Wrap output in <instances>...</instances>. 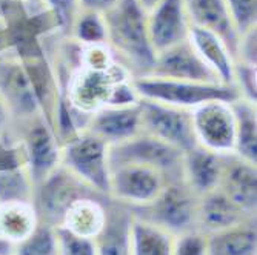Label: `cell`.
Segmentation results:
<instances>
[{"label": "cell", "instance_id": "ffe728a7", "mask_svg": "<svg viewBox=\"0 0 257 255\" xmlns=\"http://www.w3.org/2000/svg\"><path fill=\"white\" fill-rule=\"evenodd\" d=\"M108 197H82L68 207L60 226L73 234L97 238L106 221Z\"/></svg>", "mask_w": 257, "mask_h": 255}, {"label": "cell", "instance_id": "1f68e13d", "mask_svg": "<svg viewBox=\"0 0 257 255\" xmlns=\"http://www.w3.org/2000/svg\"><path fill=\"white\" fill-rule=\"evenodd\" d=\"M46 7H48L57 22L60 25V31L63 36L69 34V30L73 27V22L77 17L80 8H79V2L77 0H45Z\"/></svg>", "mask_w": 257, "mask_h": 255}, {"label": "cell", "instance_id": "8992f818", "mask_svg": "<svg viewBox=\"0 0 257 255\" xmlns=\"http://www.w3.org/2000/svg\"><path fill=\"white\" fill-rule=\"evenodd\" d=\"M109 145L86 131L62 146L60 165L89 188L108 197L109 189Z\"/></svg>", "mask_w": 257, "mask_h": 255}, {"label": "cell", "instance_id": "d590c367", "mask_svg": "<svg viewBox=\"0 0 257 255\" xmlns=\"http://www.w3.org/2000/svg\"><path fill=\"white\" fill-rule=\"evenodd\" d=\"M156 2H157V0H139V4L142 5L147 11H148L150 8H153Z\"/></svg>", "mask_w": 257, "mask_h": 255}, {"label": "cell", "instance_id": "52a82bcc", "mask_svg": "<svg viewBox=\"0 0 257 255\" xmlns=\"http://www.w3.org/2000/svg\"><path fill=\"white\" fill-rule=\"evenodd\" d=\"M232 102L213 100L191 109L196 145L220 155L236 151L237 122Z\"/></svg>", "mask_w": 257, "mask_h": 255}, {"label": "cell", "instance_id": "5bb4252c", "mask_svg": "<svg viewBox=\"0 0 257 255\" xmlns=\"http://www.w3.org/2000/svg\"><path fill=\"white\" fill-rule=\"evenodd\" d=\"M86 132L99 137L108 145L125 142L142 132L140 105L105 106L89 115L85 128Z\"/></svg>", "mask_w": 257, "mask_h": 255}, {"label": "cell", "instance_id": "2e32d148", "mask_svg": "<svg viewBox=\"0 0 257 255\" xmlns=\"http://www.w3.org/2000/svg\"><path fill=\"white\" fill-rule=\"evenodd\" d=\"M225 157L196 145L183 154L182 180L197 197L219 189Z\"/></svg>", "mask_w": 257, "mask_h": 255}, {"label": "cell", "instance_id": "83f0119b", "mask_svg": "<svg viewBox=\"0 0 257 255\" xmlns=\"http://www.w3.org/2000/svg\"><path fill=\"white\" fill-rule=\"evenodd\" d=\"M16 255H57L56 226L40 221L34 232L17 244Z\"/></svg>", "mask_w": 257, "mask_h": 255}, {"label": "cell", "instance_id": "484cf974", "mask_svg": "<svg viewBox=\"0 0 257 255\" xmlns=\"http://www.w3.org/2000/svg\"><path fill=\"white\" fill-rule=\"evenodd\" d=\"M68 36L83 46L106 45V23L103 14L79 11Z\"/></svg>", "mask_w": 257, "mask_h": 255}, {"label": "cell", "instance_id": "f1b7e54d", "mask_svg": "<svg viewBox=\"0 0 257 255\" xmlns=\"http://www.w3.org/2000/svg\"><path fill=\"white\" fill-rule=\"evenodd\" d=\"M57 255H99L96 238H86L63 226H56Z\"/></svg>", "mask_w": 257, "mask_h": 255}, {"label": "cell", "instance_id": "3957f363", "mask_svg": "<svg viewBox=\"0 0 257 255\" xmlns=\"http://www.w3.org/2000/svg\"><path fill=\"white\" fill-rule=\"evenodd\" d=\"M199 197L186 186L183 180L168 183L160 195L150 204L130 209L134 217L154 223L168 232L179 235L197 229Z\"/></svg>", "mask_w": 257, "mask_h": 255}, {"label": "cell", "instance_id": "7a4b0ae2", "mask_svg": "<svg viewBox=\"0 0 257 255\" xmlns=\"http://www.w3.org/2000/svg\"><path fill=\"white\" fill-rule=\"evenodd\" d=\"M133 88L137 97L142 100H151L188 111L213 100L236 102L242 99L234 85L182 82L154 76L133 79Z\"/></svg>", "mask_w": 257, "mask_h": 255}, {"label": "cell", "instance_id": "9a60e30c", "mask_svg": "<svg viewBox=\"0 0 257 255\" xmlns=\"http://www.w3.org/2000/svg\"><path fill=\"white\" fill-rule=\"evenodd\" d=\"M248 221H255V214L245 211L222 191L216 189L199 197L197 203V229L211 235Z\"/></svg>", "mask_w": 257, "mask_h": 255}, {"label": "cell", "instance_id": "ba28073f", "mask_svg": "<svg viewBox=\"0 0 257 255\" xmlns=\"http://www.w3.org/2000/svg\"><path fill=\"white\" fill-rule=\"evenodd\" d=\"M168 183H171L168 177L154 168L136 163L117 165L109 169L108 198L137 209L153 203Z\"/></svg>", "mask_w": 257, "mask_h": 255}, {"label": "cell", "instance_id": "7402d4cb", "mask_svg": "<svg viewBox=\"0 0 257 255\" xmlns=\"http://www.w3.org/2000/svg\"><path fill=\"white\" fill-rule=\"evenodd\" d=\"M39 214L33 201L0 203V237L20 244L39 226Z\"/></svg>", "mask_w": 257, "mask_h": 255}, {"label": "cell", "instance_id": "30bf717a", "mask_svg": "<svg viewBox=\"0 0 257 255\" xmlns=\"http://www.w3.org/2000/svg\"><path fill=\"white\" fill-rule=\"evenodd\" d=\"M142 132L153 135L183 152L196 146L191 111L139 99Z\"/></svg>", "mask_w": 257, "mask_h": 255}, {"label": "cell", "instance_id": "4dcf8cb0", "mask_svg": "<svg viewBox=\"0 0 257 255\" xmlns=\"http://www.w3.org/2000/svg\"><path fill=\"white\" fill-rule=\"evenodd\" d=\"M173 255H208V235L199 229L176 235Z\"/></svg>", "mask_w": 257, "mask_h": 255}, {"label": "cell", "instance_id": "d6986e66", "mask_svg": "<svg viewBox=\"0 0 257 255\" xmlns=\"http://www.w3.org/2000/svg\"><path fill=\"white\" fill-rule=\"evenodd\" d=\"M188 40L194 46L197 54L202 57V60L217 76L220 83L234 85L236 59L231 54L226 43L217 34L191 25Z\"/></svg>", "mask_w": 257, "mask_h": 255}, {"label": "cell", "instance_id": "4fadbf2b", "mask_svg": "<svg viewBox=\"0 0 257 255\" xmlns=\"http://www.w3.org/2000/svg\"><path fill=\"white\" fill-rule=\"evenodd\" d=\"M27 169L36 186L60 166L62 146L51 126L45 119H39L28 131L25 140Z\"/></svg>", "mask_w": 257, "mask_h": 255}, {"label": "cell", "instance_id": "6da1fadb", "mask_svg": "<svg viewBox=\"0 0 257 255\" xmlns=\"http://www.w3.org/2000/svg\"><path fill=\"white\" fill-rule=\"evenodd\" d=\"M148 11L139 0H117L103 14L106 23V45L133 79L151 74L156 53L150 42Z\"/></svg>", "mask_w": 257, "mask_h": 255}, {"label": "cell", "instance_id": "74e56055", "mask_svg": "<svg viewBox=\"0 0 257 255\" xmlns=\"http://www.w3.org/2000/svg\"><path fill=\"white\" fill-rule=\"evenodd\" d=\"M20 2H23V0H20Z\"/></svg>", "mask_w": 257, "mask_h": 255}, {"label": "cell", "instance_id": "4316f807", "mask_svg": "<svg viewBox=\"0 0 257 255\" xmlns=\"http://www.w3.org/2000/svg\"><path fill=\"white\" fill-rule=\"evenodd\" d=\"M34 183L27 168L0 172V203L33 201Z\"/></svg>", "mask_w": 257, "mask_h": 255}, {"label": "cell", "instance_id": "44dd1931", "mask_svg": "<svg viewBox=\"0 0 257 255\" xmlns=\"http://www.w3.org/2000/svg\"><path fill=\"white\" fill-rule=\"evenodd\" d=\"M131 220L130 207L106 200V221L96 238L99 255H130Z\"/></svg>", "mask_w": 257, "mask_h": 255}, {"label": "cell", "instance_id": "8fae6325", "mask_svg": "<svg viewBox=\"0 0 257 255\" xmlns=\"http://www.w3.org/2000/svg\"><path fill=\"white\" fill-rule=\"evenodd\" d=\"M150 76L196 83H220L190 40L180 42L165 51L157 53Z\"/></svg>", "mask_w": 257, "mask_h": 255}, {"label": "cell", "instance_id": "ac0fdd59", "mask_svg": "<svg viewBox=\"0 0 257 255\" xmlns=\"http://www.w3.org/2000/svg\"><path fill=\"white\" fill-rule=\"evenodd\" d=\"M219 191L229 197L245 211L255 214L257 207V169L255 165L231 154L225 157V165Z\"/></svg>", "mask_w": 257, "mask_h": 255}, {"label": "cell", "instance_id": "d6a6232c", "mask_svg": "<svg viewBox=\"0 0 257 255\" xmlns=\"http://www.w3.org/2000/svg\"><path fill=\"white\" fill-rule=\"evenodd\" d=\"M234 85L239 89L242 99L255 103V66L236 62L234 65Z\"/></svg>", "mask_w": 257, "mask_h": 255}, {"label": "cell", "instance_id": "cb8c5ba5", "mask_svg": "<svg viewBox=\"0 0 257 255\" xmlns=\"http://www.w3.org/2000/svg\"><path fill=\"white\" fill-rule=\"evenodd\" d=\"M208 255H257L255 221L208 235Z\"/></svg>", "mask_w": 257, "mask_h": 255}, {"label": "cell", "instance_id": "e575fe53", "mask_svg": "<svg viewBox=\"0 0 257 255\" xmlns=\"http://www.w3.org/2000/svg\"><path fill=\"white\" fill-rule=\"evenodd\" d=\"M17 246L0 237V255H16Z\"/></svg>", "mask_w": 257, "mask_h": 255}, {"label": "cell", "instance_id": "5b68a950", "mask_svg": "<svg viewBox=\"0 0 257 255\" xmlns=\"http://www.w3.org/2000/svg\"><path fill=\"white\" fill-rule=\"evenodd\" d=\"M131 79L119 62L108 69L80 68L68 79L62 92L73 108L91 115L109 105L115 86Z\"/></svg>", "mask_w": 257, "mask_h": 255}, {"label": "cell", "instance_id": "8d00e7d4", "mask_svg": "<svg viewBox=\"0 0 257 255\" xmlns=\"http://www.w3.org/2000/svg\"><path fill=\"white\" fill-rule=\"evenodd\" d=\"M5 2H7V0H0V22L4 20V13H5Z\"/></svg>", "mask_w": 257, "mask_h": 255}, {"label": "cell", "instance_id": "603a6c76", "mask_svg": "<svg viewBox=\"0 0 257 255\" xmlns=\"http://www.w3.org/2000/svg\"><path fill=\"white\" fill-rule=\"evenodd\" d=\"M176 235L154 223L133 215L130 255H173Z\"/></svg>", "mask_w": 257, "mask_h": 255}, {"label": "cell", "instance_id": "836d02e7", "mask_svg": "<svg viewBox=\"0 0 257 255\" xmlns=\"http://www.w3.org/2000/svg\"><path fill=\"white\" fill-rule=\"evenodd\" d=\"M80 11H92V13H99L105 14L109 11L117 0H77Z\"/></svg>", "mask_w": 257, "mask_h": 255}, {"label": "cell", "instance_id": "9c48e42d", "mask_svg": "<svg viewBox=\"0 0 257 255\" xmlns=\"http://www.w3.org/2000/svg\"><path fill=\"white\" fill-rule=\"evenodd\" d=\"M105 197L89 188L62 165L34 189L33 203L42 223L60 226L66 209L82 197Z\"/></svg>", "mask_w": 257, "mask_h": 255}, {"label": "cell", "instance_id": "e0dca14e", "mask_svg": "<svg viewBox=\"0 0 257 255\" xmlns=\"http://www.w3.org/2000/svg\"><path fill=\"white\" fill-rule=\"evenodd\" d=\"M185 7L191 25L217 34L236 59L240 36L225 0H185Z\"/></svg>", "mask_w": 257, "mask_h": 255}, {"label": "cell", "instance_id": "d4e9b609", "mask_svg": "<svg viewBox=\"0 0 257 255\" xmlns=\"http://www.w3.org/2000/svg\"><path fill=\"white\" fill-rule=\"evenodd\" d=\"M232 109L237 122V140L234 155L257 165V111L255 103L245 99L232 102Z\"/></svg>", "mask_w": 257, "mask_h": 255}, {"label": "cell", "instance_id": "7c38bea8", "mask_svg": "<svg viewBox=\"0 0 257 255\" xmlns=\"http://www.w3.org/2000/svg\"><path fill=\"white\" fill-rule=\"evenodd\" d=\"M147 23L150 42L156 54L190 37L191 22L185 0H157L154 7L148 10Z\"/></svg>", "mask_w": 257, "mask_h": 255}, {"label": "cell", "instance_id": "f546056e", "mask_svg": "<svg viewBox=\"0 0 257 255\" xmlns=\"http://www.w3.org/2000/svg\"><path fill=\"white\" fill-rule=\"evenodd\" d=\"M239 36L255 28L257 0H225Z\"/></svg>", "mask_w": 257, "mask_h": 255}, {"label": "cell", "instance_id": "277c9868", "mask_svg": "<svg viewBox=\"0 0 257 255\" xmlns=\"http://www.w3.org/2000/svg\"><path fill=\"white\" fill-rule=\"evenodd\" d=\"M183 154V151L145 132L108 148L109 169L123 163L144 165L163 172L170 181L182 180Z\"/></svg>", "mask_w": 257, "mask_h": 255}]
</instances>
